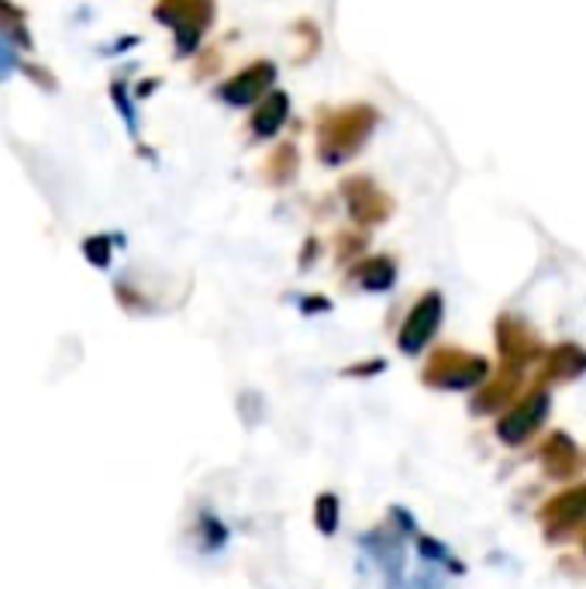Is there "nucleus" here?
Masks as SVG:
<instances>
[{
    "label": "nucleus",
    "instance_id": "nucleus-1",
    "mask_svg": "<svg viewBox=\"0 0 586 589\" xmlns=\"http://www.w3.org/2000/svg\"><path fill=\"white\" fill-rule=\"evenodd\" d=\"M545 414H549V397L535 393V397H528L524 403H518V408L497 424V438L508 441V444H521V441L528 438V435L538 428V424L545 421Z\"/></svg>",
    "mask_w": 586,
    "mask_h": 589
},
{
    "label": "nucleus",
    "instance_id": "nucleus-6",
    "mask_svg": "<svg viewBox=\"0 0 586 589\" xmlns=\"http://www.w3.org/2000/svg\"><path fill=\"white\" fill-rule=\"evenodd\" d=\"M17 66H22V63H17V52H14V46L8 42V38L4 35H0V84H4V79L17 70Z\"/></svg>",
    "mask_w": 586,
    "mask_h": 589
},
{
    "label": "nucleus",
    "instance_id": "nucleus-4",
    "mask_svg": "<svg viewBox=\"0 0 586 589\" xmlns=\"http://www.w3.org/2000/svg\"><path fill=\"white\" fill-rule=\"evenodd\" d=\"M0 35L14 38L22 49H32V38H28V28H25V14L17 11L8 0H0Z\"/></svg>",
    "mask_w": 586,
    "mask_h": 589
},
{
    "label": "nucleus",
    "instance_id": "nucleus-7",
    "mask_svg": "<svg viewBox=\"0 0 586 589\" xmlns=\"http://www.w3.org/2000/svg\"><path fill=\"white\" fill-rule=\"evenodd\" d=\"M87 255L93 266H108V241L104 238H90L87 241Z\"/></svg>",
    "mask_w": 586,
    "mask_h": 589
},
{
    "label": "nucleus",
    "instance_id": "nucleus-5",
    "mask_svg": "<svg viewBox=\"0 0 586 589\" xmlns=\"http://www.w3.org/2000/svg\"><path fill=\"white\" fill-rule=\"evenodd\" d=\"M314 521L321 535H335L338 531V497L335 493H321L314 506Z\"/></svg>",
    "mask_w": 586,
    "mask_h": 589
},
{
    "label": "nucleus",
    "instance_id": "nucleus-2",
    "mask_svg": "<svg viewBox=\"0 0 586 589\" xmlns=\"http://www.w3.org/2000/svg\"><path fill=\"white\" fill-rule=\"evenodd\" d=\"M435 324H438V300H435V297H428V300H424L421 308H417V311L411 314L408 328H403V335H400V344H403V352H417L421 344L432 338Z\"/></svg>",
    "mask_w": 586,
    "mask_h": 589
},
{
    "label": "nucleus",
    "instance_id": "nucleus-3",
    "mask_svg": "<svg viewBox=\"0 0 586 589\" xmlns=\"http://www.w3.org/2000/svg\"><path fill=\"white\" fill-rule=\"evenodd\" d=\"M549 517H556V524H579L586 517V486H576V490L552 500Z\"/></svg>",
    "mask_w": 586,
    "mask_h": 589
}]
</instances>
